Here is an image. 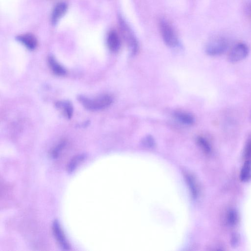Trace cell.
I'll use <instances>...</instances> for the list:
<instances>
[{"label":"cell","instance_id":"6","mask_svg":"<svg viewBox=\"0 0 251 251\" xmlns=\"http://www.w3.org/2000/svg\"><path fill=\"white\" fill-rule=\"evenodd\" d=\"M52 232L53 235L60 247L65 250L70 249L68 242L59 222L55 220L52 223Z\"/></svg>","mask_w":251,"mask_h":251},{"label":"cell","instance_id":"13","mask_svg":"<svg viewBox=\"0 0 251 251\" xmlns=\"http://www.w3.org/2000/svg\"><path fill=\"white\" fill-rule=\"evenodd\" d=\"M174 115L177 120L183 124L191 125L194 123L193 116L189 113L178 111L175 112Z\"/></svg>","mask_w":251,"mask_h":251},{"label":"cell","instance_id":"2","mask_svg":"<svg viewBox=\"0 0 251 251\" xmlns=\"http://www.w3.org/2000/svg\"><path fill=\"white\" fill-rule=\"evenodd\" d=\"M159 30L164 43L169 47H175L178 41L176 34L170 24L164 19L159 22Z\"/></svg>","mask_w":251,"mask_h":251},{"label":"cell","instance_id":"17","mask_svg":"<svg viewBox=\"0 0 251 251\" xmlns=\"http://www.w3.org/2000/svg\"><path fill=\"white\" fill-rule=\"evenodd\" d=\"M187 180L193 195L196 196L197 195V188L194 179L191 176L188 175L187 176Z\"/></svg>","mask_w":251,"mask_h":251},{"label":"cell","instance_id":"14","mask_svg":"<svg viewBox=\"0 0 251 251\" xmlns=\"http://www.w3.org/2000/svg\"><path fill=\"white\" fill-rule=\"evenodd\" d=\"M86 157L84 154H78L74 156L70 161L67 167V170L69 173H72L76 168Z\"/></svg>","mask_w":251,"mask_h":251},{"label":"cell","instance_id":"9","mask_svg":"<svg viewBox=\"0 0 251 251\" xmlns=\"http://www.w3.org/2000/svg\"><path fill=\"white\" fill-rule=\"evenodd\" d=\"M49 65L53 73L58 76H63L66 74L65 69L62 67L52 55L48 58Z\"/></svg>","mask_w":251,"mask_h":251},{"label":"cell","instance_id":"12","mask_svg":"<svg viewBox=\"0 0 251 251\" xmlns=\"http://www.w3.org/2000/svg\"><path fill=\"white\" fill-rule=\"evenodd\" d=\"M251 179V160H246L240 173V179L247 182Z\"/></svg>","mask_w":251,"mask_h":251},{"label":"cell","instance_id":"10","mask_svg":"<svg viewBox=\"0 0 251 251\" xmlns=\"http://www.w3.org/2000/svg\"><path fill=\"white\" fill-rule=\"evenodd\" d=\"M67 9V5L65 2H61L57 4L52 11L51 15L52 23L53 24H55L65 14Z\"/></svg>","mask_w":251,"mask_h":251},{"label":"cell","instance_id":"7","mask_svg":"<svg viewBox=\"0 0 251 251\" xmlns=\"http://www.w3.org/2000/svg\"><path fill=\"white\" fill-rule=\"evenodd\" d=\"M107 44L109 49L113 51H117L121 46L119 36L115 30L110 31L107 35Z\"/></svg>","mask_w":251,"mask_h":251},{"label":"cell","instance_id":"4","mask_svg":"<svg viewBox=\"0 0 251 251\" xmlns=\"http://www.w3.org/2000/svg\"><path fill=\"white\" fill-rule=\"evenodd\" d=\"M228 48L227 40L221 37L210 40L206 44L205 51L210 56H218L223 54Z\"/></svg>","mask_w":251,"mask_h":251},{"label":"cell","instance_id":"3","mask_svg":"<svg viewBox=\"0 0 251 251\" xmlns=\"http://www.w3.org/2000/svg\"><path fill=\"white\" fill-rule=\"evenodd\" d=\"M119 22L122 34L128 45L131 53L135 54L138 50L137 40L129 25L123 18L119 16Z\"/></svg>","mask_w":251,"mask_h":251},{"label":"cell","instance_id":"11","mask_svg":"<svg viewBox=\"0 0 251 251\" xmlns=\"http://www.w3.org/2000/svg\"><path fill=\"white\" fill-rule=\"evenodd\" d=\"M57 108H60L63 114L68 119L71 118L73 114V106L71 102L68 100L57 101L56 104Z\"/></svg>","mask_w":251,"mask_h":251},{"label":"cell","instance_id":"16","mask_svg":"<svg viewBox=\"0 0 251 251\" xmlns=\"http://www.w3.org/2000/svg\"><path fill=\"white\" fill-rule=\"evenodd\" d=\"M66 145V142L64 141H62L59 143L52 151L50 153V155L53 158H56L58 155L64 148Z\"/></svg>","mask_w":251,"mask_h":251},{"label":"cell","instance_id":"1","mask_svg":"<svg viewBox=\"0 0 251 251\" xmlns=\"http://www.w3.org/2000/svg\"><path fill=\"white\" fill-rule=\"evenodd\" d=\"M78 100L86 109L97 111L108 107L113 102V99L110 95L103 94L94 98L80 95Z\"/></svg>","mask_w":251,"mask_h":251},{"label":"cell","instance_id":"5","mask_svg":"<svg viewBox=\"0 0 251 251\" xmlns=\"http://www.w3.org/2000/svg\"><path fill=\"white\" fill-rule=\"evenodd\" d=\"M249 49L244 43H238L234 45L229 50L228 60L231 63H236L244 59L248 55Z\"/></svg>","mask_w":251,"mask_h":251},{"label":"cell","instance_id":"19","mask_svg":"<svg viewBox=\"0 0 251 251\" xmlns=\"http://www.w3.org/2000/svg\"><path fill=\"white\" fill-rule=\"evenodd\" d=\"M244 156L246 160H251V139L248 141L246 145Z\"/></svg>","mask_w":251,"mask_h":251},{"label":"cell","instance_id":"18","mask_svg":"<svg viewBox=\"0 0 251 251\" xmlns=\"http://www.w3.org/2000/svg\"><path fill=\"white\" fill-rule=\"evenodd\" d=\"M228 220L230 225H235L237 222L238 216L234 210H230L228 215Z\"/></svg>","mask_w":251,"mask_h":251},{"label":"cell","instance_id":"15","mask_svg":"<svg viewBox=\"0 0 251 251\" xmlns=\"http://www.w3.org/2000/svg\"><path fill=\"white\" fill-rule=\"evenodd\" d=\"M197 143L201 149L206 153L211 152V147L209 142L203 137H199L197 138Z\"/></svg>","mask_w":251,"mask_h":251},{"label":"cell","instance_id":"8","mask_svg":"<svg viewBox=\"0 0 251 251\" xmlns=\"http://www.w3.org/2000/svg\"><path fill=\"white\" fill-rule=\"evenodd\" d=\"M17 39L30 50H34L37 46V41L35 37L31 34L21 35L18 36Z\"/></svg>","mask_w":251,"mask_h":251},{"label":"cell","instance_id":"20","mask_svg":"<svg viewBox=\"0 0 251 251\" xmlns=\"http://www.w3.org/2000/svg\"><path fill=\"white\" fill-rule=\"evenodd\" d=\"M143 143L148 147H152L154 144V141L151 135L147 136L143 140Z\"/></svg>","mask_w":251,"mask_h":251}]
</instances>
